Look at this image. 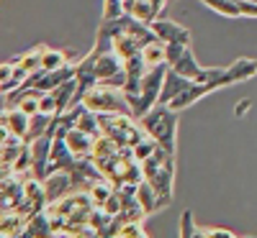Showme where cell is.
<instances>
[{"mask_svg":"<svg viewBox=\"0 0 257 238\" xmlns=\"http://www.w3.org/2000/svg\"><path fill=\"white\" fill-rule=\"evenodd\" d=\"M41 182H44V192H47V205L59 200L62 194H67L70 190H75V177H72V172H67V169L49 172Z\"/></svg>","mask_w":257,"mask_h":238,"instance_id":"cell-4","label":"cell"},{"mask_svg":"<svg viewBox=\"0 0 257 238\" xmlns=\"http://www.w3.org/2000/svg\"><path fill=\"white\" fill-rule=\"evenodd\" d=\"M149 28H152V34L157 38H162L165 44H173V41H190V31L178 26V24H173V20H160L157 18V20L149 24Z\"/></svg>","mask_w":257,"mask_h":238,"instance_id":"cell-6","label":"cell"},{"mask_svg":"<svg viewBox=\"0 0 257 238\" xmlns=\"http://www.w3.org/2000/svg\"><path fill=\"white\" fill-rule=\"evenodd\" d=\"M80 102L85 108H90L95 113H123V116H134V108L128 102L123 88H116V84L108 82H95L88 90H82Z\"/></svg>","mask_w":257,"mask_h":238,"instance_id":"cell-2","label":"cell"},{"mask_svg":"<svg viewBox=\"0 0 257 238\" xmlns=\"http://www.w3.org/2000/svg\"><path fill=\"white\" fill-rule=\"evenodd\" d=\"M121 16H126V10H123V3H121V0H105L103 20H116V18H121Z\"/></svg>","mask_w":257,"mask_h":238,"instance_id":"cell-16","label":"cell"},{"mask_svg":"<svg viewBox=\"0 0 257 238\" xmlns=\"http://www.w3.org/2000/svg\"><path fill=\"white\" fill-rule=\"evenodd\" d=\"M196 236H203V238H219V236L237 238V233H234V230H226V228H201V226H198V233Z\"/></svg>","mask_w":257,"mask_h":238,"instance_id":"cell-19","label":"cell"},{"mask_svg":"<svg viewBox=\"0 0 257 238\" xmlns=\"http://www.w3.org/2000/svg\"><path fill=\"white\" fill-rule=\"evenodd\" d=\"M126 16H132V18H137L139 24H152V20H157V10L152 8V3L149 0H134L132 6H128V10H126Z\"/></svg>","mask_w":257,"mask_h":238,"instance_id":"cell-11","label":"cell"},{"mask_svg":"<svg viewBox=\"0 0 257 238\" xmlns=\"http://www.w3.org/2000/svg\"><path fill=\"white\" fill-rule=\"evenodd\" d=\"M44 52H47V46H44V44H39L36 49H31V52H26V54L13 56L11 62H13V64H21L24 70H29V72L34 74V72L41 70V56H44Z\"/></svg>","mask_w":257,"mask_h":238,"instance_id":"cell-10","label":"cell"},{"mask_svg":"<svg viewBox=\"0 0 257 238\" xmlns=\"http://www.w3.org/2000/svg\"><path fill=\"white\" fill-rule=\"evenodd\" d=\"M39 113H44V116H49V118L62 116V110H59V100H57L54 90H49V92L41 95V100H39Z\"/></svg>","mask_w":257,"mask_h":238,"instance_id":"cell-14","label":"cell"},{"mask_svg":"<svg viewBox=\"0 0 257 238\" xmlns=\"http://www.w3.org/2000/svg\"><path fill=\"white\" fill-rule=\"evenodd\" d=\"M247 105H249V100H244V102H239V105H237V116L247 113Z\"/></svg>","mask_w":257,"mask_h":238,"instance_id":"cell-21","label":"cell"},{"mask_svg":"<svg viewBox=\"0 0 257 238\" xmlns=\"http://www.w3.org/2000/svg\"><path fill=\"white\" fill-rule=\"evenodd\" d=\"M149 233L144 230V223L142 220H126L121 228H118V238H147Z\"/></svg>","mask_w":257,"mask_h":238,"instance_id":"cell-15","label":"cell"},{"mask_svg":"<svg viewBox=\"0 0 257 238\" xmlns=\"http://www.w3.org/2000/svg\"><path fill=\"white\" fill-rule=\"evenodd\" d=\"M142 128L152 136L160 146L167 151H175V134H178V110H173L170 105L157 102L152 110H147L139 118Z\"/></svg>","mask_w":257,"mask_h":238,"instance_id":"cell-3","label":"cell"},{"mask_svg":"<svg viewBox=\"0 0 257 238\" xmlns=\"http://www.w3.org/2000/svg\"><path fill=\"white\" fill-rule=\"evenodd\" d=\"M98 208H103L105 212H108V215H113V218H116V215L121 212V192L116 190L113 194H111V198L108 200H105L103 205H98Z\"/></svg>","mask_w":257,"mask_h":238,"instance_id":"cell-18","label":"cell"},{"mask_svg":"<svg viewBox=\"0 0 257 238\" xmlns=\"http://www.w3.org/2000/svg\"><path fill=\"white\" fill-rule=\"evenodd\" d=\"M137 198H139L142 208L147 210V215H149V212H155V210H160V208H165L162 200H160V194H157V190L149 184L147 180L139 182V187H137Z\"/></svg>","mask_w":257,"mask_h":238,"instance_id":"cell-9","label":"cell"},{"mask_svg":"<svg viewBox=\"0 0 257 238\" xmlns=\"http://www.w3.org/2000/svg\"><path fill=\"white\" fill-rule=\"evenodd\" d=\"M201 3H206L211 10H216V13L226 16V18H237V16H242V10H239V0H201Z\"/></svg>","mask_w":257,"mask_h":238,"instance_id":"cell-12","label":"cell"},{"mask_svg":"<svg viewBox=\"0 0 257 238\" xmlns=\"http://www.w3.org/2000/svg\"><path fill=\"white\" fill-rule=\"evenodd\" d=\"M142 59L147 64V70L160 67V64H167V44L155 36L152 41H147V44L142 46Z\"/></svg>","mask_w":257,"mask_h":238,"instance_id":"cell-7","label":"cell"},{"mask_svg":"<svg viewBox=\"0 0 257 238\" xmlns=\"http://www.w3.org/2000/svg\"><path fill=\"white\" fill-rule=\"evenodd\" d=\"M29 226V218L18 210H3V218H0V230H3L6 238H13V236H24Z\"/></svg>","mask_w":257,"mask_h":238,"instance_id":"cell-8","label":"cell"},{"mask_svg":"<svg viewBox=\"0 0 257 238\" xmlns=\"http://www.w3.org/2000/svg\"><path fill=\"white\" fill-rule=\"evenodd\" d=\"M0 126H3V131H11V134H16V136H21L26 141L29 128H31V116H26L21 108H3Z\"/></svg>","mask_w":257,"mask_h":238,"instance_id":"cell-5","label":"cell"},{"mask_svg":"<svg viewBox=\"0 0 257 238\" xmlns=\"http://www.w3.org/2000/svg\"><path fill=\"white\" fill-rule=\"evenodd\" d=\"M144 169V180L152 184L160 194L162 205L167 208L173 202V180H175V151H167L160 146L147 162H142Z\"/></svg>","mask_w":257,"mask_h":238,"instance_id":"cell-1","label":"cell"},{"mask_svg":"<svg viewBox=\"0 0 257 238\" xmlns=\"http://www.w3.org/2000/svg\"><path fill=\"white\" fill-rule=\"evenodd\" d=\"M62 64H67V54L64 52H59V49H52V46H47V52H44V56H41V70H57V67H62Z\"/></svg>","mask_w":257,"mask_h":238,"instance_id":"cell-13","label":"cell"},{"mask_svg":"<svg viewBox=\"0 0 257 238\" xmlns=\"http://www.w3.org/2000/svg\"><path fill=\"white\" fill-rule=\"evenodd\" d=\"M196 233H198V226H193V215H190V210H185L180 215V236L183 238H190V236H196Z\"/></svg>","mask_w":257,"mask_h":238,"instance_id":"cell-17","label":"cell"},{"mask_svg":"<svg viewBox=\"0 0 257 238\" xmlns=\"http://www.w3.org/2000/svg\"><path fill=\"white\" fill-rule=\"evenodd\" d=\"M239 10H242V16L257 18V3L254 0H239Z\"/></svg>","mask_w":257,"mask_h":238,"instance_id":"cell-20","label":"cell"}]
</instances>
